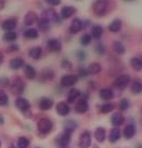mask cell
<instances>
[{
    "label": "cell",
    "mask_w": 142,
    "mask_h": 148,
    "mask_svg": "<svg viewBox=\"0 0 142 148\" xmlns=\"http://www.w3.org/2000/svg\"><path fill=\"white\" fill-rule=\"evenodd\" d=\"M92 9H93V13L96 16H104L108 12V9H109V1L108 0H96Z\"/></svg>",
    "instance_id": "obj_1"
},
{
    "label": "cell",
    "mask_w": 142,
    "mask_h": 148,
    "mask_svg": "<svg viewBox=\"0 0 142 148\" xmlns=\"http://www.w3.org/2000/svg\"><path fill=\"white\" fill-rule=\"evenodd\" d=\"M53 129V123L50 119L48 118H41V119L38 120L37 122V130L40 134H49Z\"/></svg>",
    "instance_id": "obj_2"
},
{
    "label": "cell",
    "mask_w": 142,
    "mask_h": 148,
    "mask_svg": "<svg viewBox=\"0 0 142 148\" xmlns=\"http://www.w3.org/2000/svg\"><path fill=\"white\" fill-rule=\"evenodd\" d=\"M24 91H25V82L23 81L22 78L17 77L13 80V82L11 83V92L14 95L20 96L21 94L24 93Z\"/></svg>",
    "instance_id": "obj_3"
},
{
    "label": "cell",
    "mask_w": 142,
    "mask_h": 148,
    "mask_svg": "<svg viewBox=\"0 0 142 148\" xmlns=\"http://www.w3.org/2000/svg\"><path fill=\"white\" fill-rule=\"evenodd\" d=\"M131 81V78H130L129 75H119V76H117L116 79L114 80V86L117 88V89H125L126 86H128Z\"/></svg>",
    "instance_id": "obj_4"
},
{
    "label": "cell",
    "mask_w": 142,
    "mask_h": 148,
    "mask_svg": "<svg viewBox=\"0 0 142 148\" xmlns=\"http://www.w3.org/2000/svg\"><path fill=\"white\" fill-rule=\"evenodd\" d=\"M77 82H78V77L75 75H64L60 81L63 88H71V86H75Z\"/></svg>",
    "instance_id": "obj_5"
},
{
    "label": "cell",
    "mask_w": 142,
    "mask_h": 148,
    "mask_svg": "<svg viewBox=\"0 0 142 148\" xmlns=\"http://www.w3.org/2000/svg\"><path fill=\"white\" fill-rule=\"evenodd\" d=\"M71 138H72V134L67 133V132H63L60 135L57 136L55 138V142L57 144L62 148H67V146L71 143Z\"/></svg>",
    "instance_id": "obj_6"
},
{
    "label": "cell",
    "mask_w": 142,
    "mask_h": 148,
    "mask_svg": "<svg viewBox=\"0 0 142 148\" xmlns=\"http://www.w3.org/2000/svg\"><path fill=\"white\" fill-rule=\"evenodd\" d=\"M42 17H46L47 20H49L50 22H54L57 24H61V16L58 13L55 12L53 9H47L42 13Z\"/></svg>",
    "instance_id": "obj_7"
},
{
    "label": "cell",
    "mask_w": 142,
    "mask_h": 148,
    "mask_svg": "<svg viewBox=\"0 0 142 148\" xmlns=\"http://www.w3.org/2000/svg\"><path fill=\"white\" fill-rule=\"evenodd\" d=\"M47 50H48L49 52H52V53L60 52V51L62 50V43H61L60 40L54 39V38L49 39V40L47 41Z\"/></svg>",
    "instance_id": "obj_8"
},
{
    "label": "cell",
    "mask_w": 142,
    "mask_h": 148,
    "mask_svg": "<svg viewBox=\"0 0 142 148\" xmlns=\"http://www.w3.org/2000/svg\"><path fill=\"white\" fill-rule=\"evenodd\" d=\"M79 147L80 148H89L91 146V134L89 131H84L79 136Z\"/></svg>",
    "instance_id": "obj_9"
},
{
    "label": "cell",
    "mask_w": 142,
    "mask_h": 148,
    "mask_svg": "<svg viewBox=\"0 0 142 148\" xmlns=\"http://www.w3.org/2000/svg\"><path fill=\"white\" fill-rule=\"evenodd\" d=\"M15 106H17V109H20L22 112H27L30 108V103L28 102V99H26L25 97H22V96H19L17 99H15Z\"/></svg>",
    "instance_id": "obj_10"
},
{
    "label": "cell",
    "mask_w": 142,
    "mask_h": 148,
    "mask_svg": "<svg viewBox=\"0 0 142 148\" xmlns=\"http://www.w3.org/2000/svg\"><path fill=\"white\" fill-rule=\"evenodd\" d=\"M55 111L58 112V115L61 117H65L71 112V107L66 102H59L55 106Z\"/></svg>",
    "instance_id": "obj_11"
},
{
    "label": "cell",
    "mask_w": 142,
    "mask_h": 148,
    "mask_svg": "<svg viewBox=\"0 0 142 148\" xmlns=\"http://www.w3.org/2000/svg\"><path fill=\"white\" fill-rule=\"evenodd\" d=\"M89 109V104H88V99H81L79 97V99L76 102L75 105V111L78 114H85L87 112Z\"/></svg>",
    "instance_id": "obj_12"
},
{
    "label": "cell",
    "mask_w": 142,
    "mask_h": 148,
    "mask_svg": "<svg viewBox=\"0 0 142 148\" xmlns=\"http://www.w3.org/2000/svg\"><path fill=\"white\" fill-rule=\"evenodd\" d=\"M83 28H84V22L81 21L80 18L75 17L71 23V26H70V32H71V34L75 35V34L79 33Z\"/></svg>",
    "instance_id": "obj_13"
},
{
    "label": "cell",
    "mask_w": 142,
    "mask_h": 148,
    "mask_svg": "<svg viewBox=\"0 0 142 148\" xmlns=\"http://www.w3.org/2000/svg\"><path fill=\"white\" fill-rule=\"evenodd\" d=\"M17 20L11 17V18H8V20L2 22L1 28L3 29L4 32H13L14 28L17 27Z\"/></svg>",
    "instance_id": "obj_14"
},
{
    "label": "cell",
    "mask_w": 142,
    "mask_h": 148,
    "mask_svg": "<svg viewBox=\"0 0 142 148\" xmlns=\"http://www.w3.org/2000/svg\"><path fill=\"white\" fill-rule=\"evenodd\" d=\"M81 96V92L78 89H71L68 94H67V104H74L77 102L79 97Z\"/></svg>",
    "instance_id": "obj_15"
},
{
    "label": "cell",
    "mask_w": 142,
    "mask_h": 148,
    "mask_svg": "<svg viewBox=\"0 0 142 148\" xmlns=\"http://www.w3.org/2000/svg\"><path fill=\"white\" fill-rule=\"evenodd\" d=\"M53 99H50V97H41V99H39V103H38V106L39 108L41 109V110H49L52 108L53 106Z\"/></svg>",
    "instance_id": "obj_16"
},
{
    "label": "cell",
    "mask_w": 142,
    "mask_h": 148,
    "mask_svg": "<svg viewBox=\"0 0 142 148\" xmlns=\"http://www.w3.org/2000/svg\"><path fill=\"white\" fill-rule=\"evenodd\" d=\"M125 122V117L121 115V112H115L111 117V123L114 127H119Z\"/></svg>",
    "instance_id": "obj_17"
},
{
    "label": "cell",
    "mask_w": 142,
    "mask_h": 148,
    "mask_svg": "<svg viewBox=\"0 0 142 148\" xmlns=\"http://www.w3.org/2000/svg\"><path fill=\"white\" fill-rule=\"evenodd\" d=\"M136 132H137V129H136V125L132 123L127 124L123 131V135L126 140H131L134 135H136Z\"/></svg>",
    "instance_id": "obj_18"
},
{
    "label": "cell",
    "mask_w": 142,
    "mask_h": 148,
    "mask_svg": "<svg viewBox=\"0 0 142 148\" xmlns=\"http://www.w3.org/2000/svg\"><path fill=\"white\" fill-rule=\"evenodd\" d=\"M99 96L103 101H111L114 99V91L111 88H103L99 91Z\"/></svg>",
    "instance_id": "obj_19"
},
{
    "label": "cell",
    "mask_w": 142,
    "mask_h": 148,
    "mask_svg": "<svg viewBox=\"0 0 142 148\" xmlns=\"http://www.w3.org/2000/svg\"><path fill=\"white\" fill-rule=\"evenodd\" d=\"M54 79V71L51 68H45L40 73V80L46 82V81H52Z\"/></svg>",
    "instance_id": "obj_20"
},
{
    "label": "cell",
    "mask_w": 142,
    "mask_h": 148,
    "mask_svg": "<svg viewBox=\"0 0 142 148\" xmlns=\"http://www.w3.org/2000/svg\"><path fill=\"white\" fill-rule=\"evenodd\" d=\"M37 21H38V16L34 11H28V12L26 13L25 17H24V24L26 26H32L35 23H37Z\"/></svg>",
    "instance_id": "obj_21"
},
{
    "label": "cell",
    "mask_w": 142,
    "mask_h": 148,
    "mask_svg": "<svg viewBox=\"0 0 142 148\" xmlns=\"http://www.w3.org/2000/svg\"><path fill=\"white\" fill-rule=\"evenodd\" d=\"M24 65H25V62H24V60L22 58H14L10 61V63H9L10 68L13 70L21 69V68L24 67Z\"/></svg>",
    "instance_id": "obj_22"
},
{
    "label": "cell",
    "mask_w": 142,
    "mask_h": 148,
    "mask_svg": "<svg viewBox=\"0 0 142 148\" xmlns=\"http://www.w3.org/2000/svg\"><path fill=\"white\" fill-rule=\"evenodd\" d=\"M121 132L119 130V127H113L111 131H110V134H109V140L110 143H112V144H115L117 143L119 138H121Z\"/></svg>",
    "instance_id": "obj_23"
},
{
    "label": "cell",
    "mask_w": 142,
    "mask_h": 148,
    "mask_svg": "<svg viewBox=\"0 0 142 148\" xmlns=\"http://www.w3.org/2000/svg\"><path fill=\"white\" fill-rule=\"evenodd\" d=\"M75 13H76V8L72 7V5H66V7H63L62 10H61V17L62 18H70Z\"/></svg>",
    "instance_id": "obj_24"
},
{
    "label": "cell",
    "mask_w": 142,
    "mask_h": 148,
    "mask_svg": "<svg viewBox=\"0 0 142 148\" xmlns=\"http://www.w3.org/2000/svg\"><path fill=\"white\" fill-rule=\"evenodd\" d=\"M94 138L97 140L98 143H103L106 138V131H105L104 127H99L96 129L94 131Z\"/></svg>",
    "instance_id": "obj_25"
},
{
    "label": "cell",
    "mask_w": 142,
    "mask_h": 148,
    "mask_svg": "<svg viewBox=\"0 0 142 148\" xmlns=\"http://www.w3.org/2000/svg\"><path fill=\"white\" fill-rule=\"evenodd\" d=\"M24 75H25V77L29 80H34V79L36 78V76H37V71L36 69L34 68L33 66L30 65H24Z\"/></svg>",
    "instance_id": "obj_26"
},
{
    "label": "cell",
    "mask_w": 142,
    "mask_h": 148,
    "mask_svg": "<svg viewBox=\"0 0 142 148\" xmlns=\"http://www.w3.org/2000/svg\"><path fill=\"white\" fill-rule=\"evenodd\" d=\"M121 26H123V22L121 18H115L109 25V30L111 33H118L121 29Z\"/></svg>",
    "instance_id": "obj_27"
},
{
    "label": "cell",
    "mask_w": 142,
    "mask_h": 148,
    "mask_svg": "<svg viewBox=\"0 0 142 148\" xmlns=\"http://www.w3.org/2000/svg\"><path fill=\"white\" fill-rule=\"evenodd\" d=\"M78 127V124L74 120H67L64 122V132H67L70 134H73V132Z\"/></svg>",
    "instance_id": "obj_28"
},
{
    "label": "cell",
    "mask_w": 142,
    "mask_h": 148,
    "mask_svg": "<svg viewBox=\"0 0 142 148\" xmlns=\"http://www.w3.org/2000/svg\"><path fill=\"white\" fill-rule=\"evenodd\" d=\"M28 55L29 58L33 60H39L42 55V49L40 47H34L32 49H29Z\"/></svg>",
    "instance_id": "obj_29"
},
{
    "label": "cell",
    "mask_w": 142,
    "mask_h": 148,
    "mask_svg": "<svg viewBox=\"0 0 142 148\" xmlns=\"http://www.w3.org/2000/svg\"><path fill=\"white\" fill-rule=\"evenodd\" d=\"M130 89H131V92L134 94H140L142 92V81L140 79H134L131 82Z\"/></svg>",
    "instance_id": "obj_30"
},
{
    "label": "cell",
    "mask_w": 142,
    "mask_h": 148,
    "mask_svg": "<svg viewBox=\"0 0 142 148\" xmlns=\"http://www.w3.org/2000/svg\"><path fill=\"white\" fill-rule=\"evenodd\" d=\"M50 23L51 22L49 20H47L46 17H41V18H39L37 21L38 28L40 29L41 32H47V30L50 29V26H51Z\"/></svg>",
    "instance_id": "obj_31"
},
{
    "label": "cell",
    "mask_w": 142,
    "mask_h": 148,
    "mask_svg": "<svg viewBox=\"0 0 142 148\" xmlns=\"http://www.w3.org/2000/svg\"><path fill=\"white\" fill-rule=\"evenodd\" d=\"M130 66L132 67V69L136 71H140L142 70V58H130Z\"/></svg>",
    "instance_id": "obj_32"
},
{
    "label": "cell",
    "mask_w": 142,
    "mask_h": 148,
    "mask_svg": "<svg viewBox=\"0 0 142 148\" xmlns=\"http://www.w3.org/2000/svg\"><path fill=\"white\" fill-rule=\"evenodd\" d=\"M102 35H103V27L100 26V25H96V26H93L91 28V36L93 39H100L102 37Z\"/></svg>",
    "instance_id": "obj_33"
},
{
    "label": "cell",
    "mask_w": 142,
    "mask_h": 148,
    "mask_svg": "<svg viewBox=\"0 0 142 148\" xmlns=\"http://www.w3.org/2000/svg\"><path fill=\"white\" fill-rule=\"evenodd\" d=\"M112 47H113V51L117 55H123V54H125L126 48L121 41H114Z\"/></svg>",
    "instance_id": "obj_34"
},
{
    "label": "cell",
    "mask_w": 142,
    "mask_h": 148,
    "mask_svg": "<svg viewBox=\"0 0 142 148\" xmlns=\"http://www.w3.org/2000/svg\"><path fill=\"white\" fill-rule=\"evenodd\" d=\"M101 65L99 64V63H91L90 65L88 66V68H87V71H88V74L89 75H98L99 73L101 71Z\"/></svg>",
    "instance_id": "obj_35"
},
{
    "label": "cell",
    "mask_w": 142,
    "mask_h": 148,
    "mask_svg": "<svg viewBox=\"0 0 142 148\" xmlns=\"http://www.w3.org/2000/svg\"><path fill=\"white\" fill-rule=\"evenodd\" d=\"M39 34H38V30L36 28H28L24 32V37L26 39H29V40H34V39H37Z\"/></svg>",
    "instance_id": "obj_36"
},
{
    "label": "cell",
    "mask_w": 142,
    "mask_h": 148,
    "mask_svg": "<svg viewBox=\"0 0 142 148\" xmlns=\"http://www.w3.org/2000/svg\"><path fill=\"white\" fill-rule=\"evenodd\" d=\"M2 39L6 42H13L17 39V34L15 32H7L2 36Z\"/></svg>",
    "instance_id": "obj_37"
},
{
    "label": "cell",
    "mask_w": 142,
    "mask_h": 148,
    "mask_svg": "<svg viewBox=\"0 0 142 148\" xmlns=\"http://www.w3.org/2000/svg\"><path fill=\"white\" fill-rule=\"evenodd\" d=\"M9 105V96L2 89H0V106L6 107Z\"/></svg>",
    "instance_id": "obj_38"
},
{
    "label": "cell",
    "mask_w": 142,
    "mask_h": 148,
    "mask_svg": "<svg viewBox=\"0 0 142 148\" xmlns=\"http://www.w3.org/2000/svg\"><path fill=\"white\" fill-rule=\"evenodd\" d=\"M29 144H30V142L25 136H21L17 140V148H28Z\"/></svg>",
    "instance_id": "obj_39"
},
{
    "label": "cell",
    "mask_w": 142,
    "mask_h": 148,
    "mask_svg": "<svg viewBox=\"0 0 142 148\" xmlns=\"http://www.w3.org/2000/svg\"><path fill=\"white\" fill-rule=\"evenodd\" d=\"M130 106V102L128 99H121L119 101V103H118V108H119V110L121 111H125L127 110Z\"/></svg>",
    "instance_id": "obj_40"
},
{
    "label": "cell",
    "mask_w": 142,
    "mask_h": 148,
    "mask_svg": "<svg viewBox=\"0 0 142 148\" xmlns=\"http://www.w3.org/2000/svg\"><path fill=\"white\" fill-rule=\"evenodd\" d=\"M91 41H92V37L89 34H85V35H83L81 38H80V45H84V47L89 45L91 43Z\"/></svg>",
    "instance_id": "obj_41"
},
{
    "label": "cell",
    "mask_w": 142,
    "mask_h": 148,
    "mask_svg": "<svg viewBox=\"0 0 142 148\" xmlns=\"http://www.w3.org/2000/svg\"><path fill=\"white\" fill-rule=\"evenodd\" d=\"M113 109H114L113 104H112V103H105V104H103V105L101 106L100 111L102 112V114H109V112H111Z\"/></svg>",
    "instance_id": "obj_42"
},
{
    "label": "cell",
    "mask_w": 142,
    "mask_h": 148,
    "mask_svg": "<svg viewBox=\"0 0 142 148\" xmlns=\"http://www.w3.org/2000/svg\"><path fill=\"white\" fill-rule=\"evenodd\" d=\"M94 51H96L97 54H99V55H104L105 54V47L103 43H97V45L94 47Z\"/></svg>",
    "instance_id": "obj_43"
},
{
    "label": "cell",
    "mask_w": 142,
    "mask_h": 148,
    "mask_svg": "<svg viewBox=\"0 0 142 148\" xmlns=\"http://www.w3.org/2000/svg\"><path fill=\"white\" fill-rule=\"evenodd\" d=\"M76 58H77V60L78 61H85L86 60V58H87V54H86V52L85 51H77L76 52Z\"/></svg>",
    "instance_id": "obj_44"
},
{
    "label": "cell",
    "mask_w": 142,
    "mask_h": 148,
    "mask_svg": "<svg viewBox=\"0 0 142 148\" xmlns=\"http://www.w3.org/2000/svg\"><path fill=\"white\" fill-rule=\"evenodd\" d=\"M10 86V79L7 77H1L0 78V86L1 88H6V86Z\"/></svg>",
    "instance_id": "obj_45"
},
{
    "label": "cell",
    "mask_w": 142,
    "mask_h": 148,
    "mask_svg": "<svg viewBox=\"0 0 142 148\" xmlns=\"http://www.w3.org/2000/svg\"><path fill=\"white\" fill-rule=\"evenodd\" d=\"M78 75H79L80 78H86V77L89 76V74H88V71H87V68H83V67H80L79 69H78Z\"/></svg>",
    "instance_id": "obj_46"
},
{
    "label": "cell",
    "mask_w": 142,
    "mask_h": 148,
    "mask_svg": "<svg viewBox=\"0 0 142 148\" xmlns=\"http://www.w3.org/2000/svg\"><path fill=\"white\" fill-rule=\"evenodd\" d=\"M61 65H62L63 68H65V69H71L72 68V63L68 61V60H63L62 63H61Z\"/></svg>",
    "instance_id": "obj_47"
},
{
    "label": "cell",
    "mask_w": 142,
    "mask_h": 148,
    "mask_svg": "<svg viewBox=\"0 0 142 148\" xmlns=\"http://www.w3.org/2000/svg\"><path fill=\"white\" fill-rule=\"evenodd\" d=\"M47 3L50 5H59L61 4V0H45Z\"/></svg>",
    "instance_id": "obj_48"
},
{
    "label": "cell",
    "mask_w": 142,
    "mask_h": 148,
    "mask_svg": "<svg viewBox=\"0 0 142 148\" xmlns=\"http://www.w3.org/2000/svg\"><path fill=\"white\" fill-rule=\"evenodd\" d=\"M8 51L9 52H14V51H19V45H11L8 47Z\"/></svg>",
    "instance_id": "obj_49"
},
{
    "label": "cell",
    "mask_w": 142,
    "mask_h": 148,
    "mask_svg": "<svg viewBox=\"0 0 142 148\" xmlns=\"http://www.w3.org/2000/svg\"><path fill=\"white\" fill-rule=\"evenodd\" d=\"M3 62V54H2V52L0 51V65H1V63Z\"/></svg>",
    "instance_id": "obj_50"
},
{
    "label": "cell",
    "mask_w": 142,
    "mask_h": 148,
    "mask_svg": "<svg viewBox=\"0 0 142 148\" xmlns=\"http://www.w3.org/2000/svg\"><path fill=\"white\" fill-rule=\"evenodd\" d=\"M3 5H4V1L3 0H0V10L3 8Z\"/></svg>",
    "instance_id": "obj_51"
},
{
    "label": "cell",
    "mask_w": 142,
    "mask_h": 148,
    "mask_svg": "<svg viewBox=\"0 0 142 148\" xmlns=\"http://www.w3.org/2000/svg\"><path fill=\"white\" fill-rule=\"evenodd\" d=\"M3 122H4L3 117H2V116L0 115V124H1V125H2V124H3Z\"/></svg>",
    "instance_id": "obj_52"
},
{
    "label": "cell",
    "mask_w": 142,
    "mask_h": 148,
    "mask_svg": "<svg viewBox=\"0 0 142 148\" xmlns=\"http://www.w3.org/2000/svg\"><path fill=\"white\" fill-rule=\"evenodd\" d=\"M9 148H17V147H14V146H11V147H9Z\"/></svg>",
    "instance_id": "obj_53"
},
{
    "label": "cell",
    "mask_w": 142,
    "mask_h": 148,
    "mask_svg": "<svg viewBox=\"0 0 142 148\" xmlns=\"http://www.w3.org/2000/svg\"><path fill=\"white\" fill-rule=\"evenodd\" d=\"M1 145H2V144H1V140H0V148H1Z\"/></svg>",
    "instance_id": "obj_54"
},
{
    "label": "cell",
    "mask_w": 142,
    "mask_h": 148,
    "mask_svg": "<svg viewBox=\"0 0 142 148\" xmlns=\"http://www.w3.org/2000/svg\"><path fill=\"white\" fill-rule=\"evenodd\" d=\"M126 1H132V0H126Z\"/></svg>",
    "instance_id": "obj_55"
},
{
    "label": "cell",
    "mask_w": 142,
    "mask_h": 148,
    "mask_svg": "<svg viewBox=\"0 0 142 148\" xmlns=\"http://www.w3.org/2000/svg\"><path fill=\"white\" fill-rule=\"evenodd\" d=\"M141 112H142V107H141Z\"/></svg>",
    "instance_id": "obj_56"
},
{
    "label": "cell",
    "mask_w": 142,
    "mask_h": 148,
    "mask_svg": "<svg viewBox=\"0 0 142 148\" xmlns=\"http://www.w3.org/2000/svg\"><path fill=\"white\" fill-rule=\"evenodd\" d=\"M96 148H97V147H96Z\"/></svg>",
    "instance_id": "obj_57"
}]
</instances>
